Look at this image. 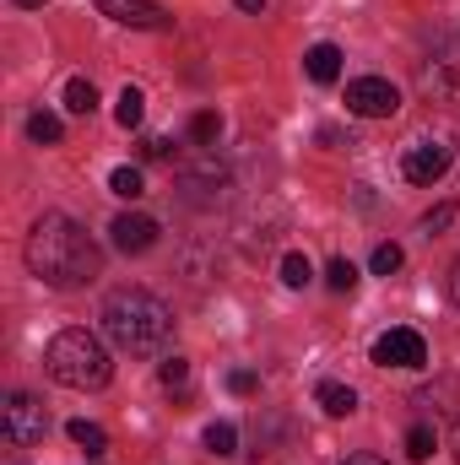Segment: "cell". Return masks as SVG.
Segmentation results:
<instances>
[{
    "instance_id": "obj_1",
    "label": "cell",
    "mask_w": 460,
    "mask_h": 465,
    "mask_svg": "<svg viewBox=\"0 0 460 465\" xmlns=\"http://www.w3.org/2000/svg\"><path fill=\"white\" fill-rule=\"evenodd\" d=\"M22 254H27V271H33L38 282H49V287H87L93 276H104V249H98V238L82 228V223L60 217V212H44V217L33 223Z\"/></svg>"
},
{
    "instance_id": "obj_2",
    "label": "cell",
    "mask_w": 460,
    "mask_h": 465,
    "mask_svg": "<svg viewBox=\"0 0 460 465\" xmlns=\"http://www.w3.org/2000/svg\"><path fill=\"white\" fill-rule=\"evenodd\" d=\"M98 320H104V336H109L119 351H130V357L163 351L168 347V336H174V314H168V303L152 298V292H141V287H119V292H109Z\"/></svg>"
},
{
    "instance_id": "obj_3",
    "label": "cell",
    "mask_w": 460,
    "mask_h": 465,
    "mask_svg": "<svg viewBox=\"0 0 460 465\" xmlns=\"http://www.w3.org/2000/svg\"><path fill=\"white\" fill-rule=\"evenodd\" d=\"M44 368H49V379L55 384H65V390H104L109 379H115V362H109V351L104 341L93 336V331H60L49 347H44Z\"/></svg>"
},
{
    "instance_id": "obj_4",
    "label": "cell",
    "mask_w": 460,
    "mask_h": 465,
    "mask_svg": "<svg viewBox=\"0 0 460 465\" xmlns=\"http://www.w3.org/2000/svg\"><path fill=\"white\" fill-rule=\"evenodd\" d=\"M0 433H5L16 450L44 444V433H49V411H44V401H33V395L11 390V395H5V406H0Z\"/></svg>"
},
{
    "instance_id": "obj_5",
    "label": "cell",
    "mask_w": 460,
    "mask_h": 465,
    "mask_svg": "<svg viewBox=\"0 0 460 465\" xmlns=\"http://www.w3.org/2000/svg\"><path fill=\"white\" fill-rule=\"evenodd\" d=\"M450 163H455V146H450L445 135H417V141L401 152V173H406L412 184H439V179L450 173Z\"/></svg>"
},
{
    "instance_id": "obj_6",
    "label": "cell",
    "mask_w": 460,
    "mask_h": 465,
    "mask_svg": "<svg viewBox=\"0 0 460 465\" xmlns=\"http://www.w3.org/2000/svg\"><path fill=\"white\" fill-rule=\"evenodd\" d=\"M346 109L357 119H390L401 109V93L385 76H357V82H346Z\"/></svg>"
},
{
    "instance_id": "obj_7",
    "label": "cell",
    "mask_w": 460,
    "mask_h": 465,
    "mask_svg": "<svg viewBox=\"0 0 460 465\" xmlns=\"http://www.w3.org/2000/svg\"><path fill=\"white\" fill-rule=\"evenodd\" d=\"M374 362H379V368H423V362H428V341H423L417 331L395 325V331H385V336L374 341Z\"/></svg>"
},
{
    "instance_id": "obj_8",
    "label": "cell",
    "mask_w": 460,
    "mask_h": 465,
    "mask_svg": "<svg viewBox=\"0 0 460 465\" xmlns=\"http://www.w3.org/2000/svg\"><path fill=\"white\" fill-rule=\"evenodd\" d=\"M98 11L125 22V27H146V33H163L168 27V11L157 0H98Z\"/></svg>"
},
{
    "instance_id": "obj_9",
    "label": "cell",
    "mask_w": 460,
    "mask_h": 465,
    "mask_svg": "<svg viewBox=\"0 0 460 465\" xmlns=\"http://www.w3.org/2000/svg\"><path fill=\"white\" fill-rule=\"evenodd\" d=\"M109 238H115L119 254H146L152 243H157V223L152 217H141V212H125L109 223Z\"/></svg>"
},
{
    "instance_id": "obj_10",
    "label": "cell",
    "mask_w": 460,
    "mask_h": 465,
    "mask_svg": "<svg viewBox=\"0 0 460 465\" xmlns=\"http://www.w3.org/2000/svg\"><path fill=\"white\" fill-rule=\"evenodd\" d=\"M304 71H309V82H320V87L342 82V49H336V44H315V49L304 54Z\"/></svg>"
},
{
    "instance_id": "obj_11",
    "label": "cell",
    "mask_w": 460,
    "mask_h": 465,
    "mask_svg": "<svg viewBox=\"0 0 460 465\" xmlns=\"http://www.w3.org/2000/svg\"><path fill=\"white\" fill-rule=\"evenodd\" d=\"M315 401L325 406V417H352V411H357V395H352V384H336V379H325V384L315 390Z\"/></svg>"
},
{
    "instance_id": "obj_12",
    "label": "cell",
    "mask_w": 460,
    "mask_h": 465,
    "mask_svg": "<svg viewBox=\"0 0 460 465\" xmlns=\"http://www.w3.org/2000/svg\"><path fill=\"white\" fill-rule=\"evenodd\" d=\"M65 433H71V444H82V450H87V460H104V450H109V433H104L98 422L76 417V422H71Z\"/></svg>"
},
{
    "instance_id": "obj_13",
    "label": "cell",
    "mask_w": 460,
    "mask_h": 465,
    "mask_svg": "<svg viewBox=\"0 0 460 465\" xmlns=\"http://www.w3.org/2000/svg\"><path fill=\"white\" fill-rule=\"evenodd\" d=\"M65 109H71V114H93V109H98V87H93V82H87V76H71V82H65Z\"/></svg>"
},
{
    "instance_id": "obj_14",
    "label": "cell",
    "mask_w": 460,
    "mask_h": 465,
    "mask_svg": "<svg viewBox=\"0 0 460 465\" xmlns=\"http://www.w3.org/2000/svg\"><path fill=\"white\" fill-rule=\"evenodd\" d=\"M157 384H163V390H174V395H185V390H190V357H179V351H174V357H163Z\"/></svg>"
},
{
    "instance_id": "obj_15",
    "label": "cell",
    "mask_w": 460,
    "mask_h": 465,
    "mask_svg": "<svg viewBox=\"0 0 460 465\" xmlns=\"http://www.w3.org/2000/svg\"><path fill=\"white\" fill-rule=\"evenodd\" d=\"M141 114H146V98H141V87H125V93L115 98L119 130H135V124H141Z\"/></svg>"
},
{
    "instance_id": "obj_16",
    "label": "cell",
    "mask_w": 460,
    "mask_h": 465,
    "mask_svg": "<svg viewBox=\"0 0 460 465\" xmlns=\"http://www.w3.org/2000/svg\"><path fill=\"white\" fill-rule=\"evenodd\" d=\"M60 135H65V124H60V114H38L27 119V141H38V146H60Z\"/></svg>"
},
{
    "instance_id": "obj_17",
    "label": "cell",
    "mask_w": 460,
    "mask_h": 465,
    "mask_svg": "<svg viewBox=\"0 0 460 465\" xmlns=\"http://www.w3.org/2000/svg\"><path fill=\"white\" fill-rule=\"evenodd\" d=\"M217 135H223V114L201 109V114L190 119V141H195V146H217Z\"/></svg>"
},
{
    "instance_id": "obj_18",
    "label": "cell",
    "mask_w": 460,
    "mask_h": 465,
    "mask_svg": "<svg viewBox=\"0 0 460 465\" xmlns=\"http://www.w3.org/2000/svg\"><path fill=\"white\" fill-rule=\"evenodd\" d=\"M109 190H115L119 201H141V195H146V179H141V168H115Z\"/></svg>"
},
{
    "instance_id": "obj_19",
    "label": "cell",
    "mask_w": 460,
    "mask_h": 465,
    "mask_svg": "<svg viewBox=\"0 0 460 465\" xmlns=\"http://www.w3.org/2000/svg\"><path fill=\"white\" fill-rule=\"evenodd\" d=\"M434 450H439V433H434L428 422H417V428H406V455H412V460H428Z\"/></svg>"
},
{
    "instance_id": "obj_20",
    "label": "cell",
    "mask_w": 460,
    "mask_h": 465,
    "mask_svg": "<svg viewBox=\"0 0 460 465\" xmlns=\"http://www.w3.org/2000/svg\"><path fill=\"white\" fill-rule=\"evenodd\" d=\"M206 450H212L217 460L233 455V450H238V428H233V422H212V428H206Z\"/></svg>"
},
{
    "instance_id": "obj_21",
    "label": "cell",
    "mask_w": 460,
    "mask_h": 465,
    "mask_svg": "<svg viewBox=\"0 0 460 465\" xmlns=\"http://www.w3.org/2000/svg\"><path fill=\"white\" fill-rule=\"evenodd\" d=\"M282 282H287V287H309V282H315L309 254H287V260H282Z\"/></svg>"
},
{
    "instance_id": "obj_22",
    "label": "cell",
    "mask_w": 460,
    "mask_h": 465,
    "mask_svg": "<svg viewBox=\"0 0 460 465\" xmlns=\"http://www.w3.org/2000/svg\"><path fill=\"white\" fill-rule=\"evenodd\" d=\"M401 260H406V254H401V243H379V249H374V276H395V271H401Z\"/></svg>"
},
{
    "instance_id": "obj_23",
    "label": "cell",
    "mask_w": 460,
    "mask_h": 465,
    "mask_svg": "<svg viewBox=\"0 0 460 465\" xmlns=\"http://www.w3.org/2000/svg\"><path fill=\"white\" fill-rule=\"evenodd\" d=\"M325 282H331V292H352V287H357V265H352V260H331Z\"/></svg>"
},
{
    "instance_id": "obj_24",
    "label": "cell",
    "mask_w": 460,
    "mask_h": 465,
    "mask_svg": "<svg viewBox=\"0 0 460 465\" xmlns=\"http://www.w3.org/2000/svg\"><path fill=\"white\" fill-rule=\"evenodd\" d=\"M228 390H233V395H255V390H260V379H255L249 368H233V373H228Z\"/></svg>"
},
{
    "instance_id": "obj_25",
    "label": "cell",
    "mask_w": 460,
    "mask_h": 465,
    "mask_svg": "<svg viewBox=\"0 0 460 465\" xmlns=\"http://www.w3.org/2000/svg\"><path fill=\"white\" fill-rule=\"evenodd\" d=\"M450 223H455V206H439V212H428V217H423V232H445Z\"/></svg>"
},
{
    "instance_id": "obj_26",
    "label": "cell",
    "mask_w": 460,
    "mask_h": 465,
    "mask_svg": "<svg viewBox=\"0 0 460 465\" xmlns=\"http://www.w3.org/2000/svg\"><path fill=\"white\" fill-rule=\"evenodd\" d=\"M141 157H168V141H163V135H146V141H141Z\"/></svg>"
},
{
    "instance_id": "obj_27",
    "label": "cell",
    "mask_w": 460,
    "mask_h": 465,
    "mask_svg": "<svg viewBox=\"0 0 460 465\" xmlns=\"http://www.w3.org/2000/svg\"><path fill=\"white\" fill-rule=\"evenodd\" d=\"M450 303H455V309H460V260H455V265H450Z\"/></svg>"
},
{
    "instance_id": "obj_28",
    "label": "cell",
    "mask_w": 460,
    "mask_h": 465,
    "mask_svg": "<svg viewBox=\"0 0 460 465\" xmlns=\"http://www.w3.org/2000/svg\"><path fill=\"white\" fill-rule=\"evenodd\" d=\"M238 11H249V16H260V11H265V0H238Z\"/></svg>"
},
{
    "instance_id": "obj_29",
    "label": "cell",
    "mask_w": 460,
    "mask_h": 465,
    "mask_svg": "<svg viewBox=\"0 0 460 465\" xmlns=\"http://www.w3.org/2000/svg\"><path fill=\"white\" fill-rule=\"evenodd\" d=\"M342 465H385L379 455H352V460H342Z\"/></svg>"
},
{
    "instance_id": "obj_30",
    "label": "cell",
    "mask_w": 460,
    "mask_h": 465,
    "mask_svg": "<svg viewBox=\"0 0 460 465\" xmlns=\"http://www.w3.org/2000/svg\"><path fill=\"white\" fill-rule=\"evenodd\" d=\"M455 465H460V422H455Z\"/></svg>"
},
{
    "instance_id": "obj_31",
    "label": "cell",
    "mask_w": 460,
    "mask_h": 465,
    "mask_svg": "<svg viewBox=\"0 0 460 465\" xmlns=\"http://www.w3.org/2000/svg\"><path fill=\"white\" fill-rule=\"evenodd\" d=\"M16 5H27V11H33V5H44V0H16Z\"/></svg>"
}]
</instances>
